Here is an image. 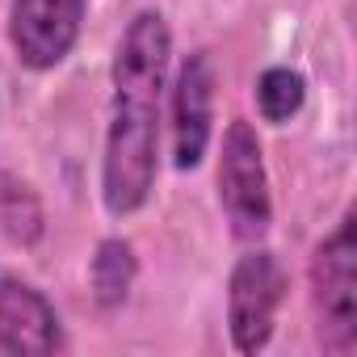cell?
<instances>
[{
    "instance_id": "6",
    "label": "cell",
    "mask_w": 357,
    "mask_h": 357,
    "mask_svg": "<svg viewBox=\"0 0 357 357\" xmlns=\"http://www.w3.org/2000/svg\"><path fill=\"white\" fill-rule=\"evenodd\" d=\"M89 0H9V47L26 72H55L80 43Z\"/></svg>"
},
{
    "instance_id": "10",
    "label": "cell",
    "mask_w": 357,
    "mask_h": 357,
    "mask_svg": "<svg viewBox=\"0 0 357 357\" xmlns=\"http://www.w3.org/2000/svg\"><path fill=\"white\" fill-rule=\"evenodd\" d=\"M252 97H257V114H261L265 122L282 126V122H290V118L307 105V80H303L298 68L273 63V68H265V72L257 76Z\"/></svg>"
},
{
    "instance_id": "3",
    "label": "cell",
    "mask_w": 357,
    "mask_h": 357,
    "mask_svg": "<svg viewBox=\"0 0 357 357\" xmlns=\"http://www.w3.org/2000/svg\"><path fill=\"white\" fill-rule=\"evenodd\" d=\"M219 211L240 244H261L273 227V194H269V168L265 147L252 122L231 118L219 143Z\"/></svg>"
},
{
    "instance_id": "9",
    "label": "cell",
    "mask_w": 357,
    "mask_h": 357,
    "mask_svg": "<svg viewBox=\"0 0 357 357\" xmlns=\"http://www.w3.org/2000/svg\"><path fill=\"white\" fill-rule=\"evenodd\" d=\"M0 231L17 248H34L47 236V215L30 181L17 172H0Z\"/></svg>"
},
{
    "instance_id": "8",
    "label": "cell",
    "mask_w": 357,
    "mask_h": 357,
    "mask_svg": "<svg viewBox=\"0 0 357 357\" xmlns=\"http://www.w3.org/2000/svg\"><path fill=\"white\" fill-rule=\"evenodd\" d=\"M139 282V257L126 236H105L89 261V290L101 311H118Z\"/></svg>"
},
{
    "instance_id": "5",
    "label": "cell",
    "mask_w": 357,
    "mask_h": 357,
    "mask_svg": "<svg viewBox=\"0 0 357 357\" xmlns=\"http://www.w3.org/2000/svg\"><path fill=\"white\" fill-rule=\"evenodd\" d=\"M215 89H219V72L211 51H190L176 63L168 89V139H172V164L181 172L206 160L215 135Z\"/></svg>"
},
{
    "instance_id": "2",
    "label": "cell",
    "mask_w": 357,
    "mask_h": 357,
    "mask_svg": "<svg viewBox=\"0 0 357 357\" xmlns=\"http://www.w3.org/2000/svg\"><path fill=\"white\" fill-rule=\"evenodd\" d=\"M315 344L332 357L357 349V211L349 206L336 227L315 244L307 265Z\"/></svg>"
},
{
    "instance_id": "1",
    "label": "cell",
    "mask_w": 357,
    "mask_h": 357,
    "mask_svg": "<svg viewBox=\"0 0 357 357\" xmlns=\"http://www.w3.org/2000/svg\"><path fill=\"white\" fill-rule=\"evenodd\" d=\"M168 68H172V26L160 9H139L126 22L109 63L101 206L114 219L139 215L155 194Z\"/></svg>"
},
{
    "instance_id": "4",
    "label": "cell",
    "mask_w": 357,
    "mask_h": 357,
    "mask_svg": "<svg viewBox=\"0 0 357 357\" xmlns=\"http://www.w3.org/2000/svg\"><path fill=\"white\" fill-rule=\"evenodd\" d=\"M282 298H286V269L278 252L252 244L231 265V278H227V336L236 353L252 357L269 349Z\"/></svg>"
},
{
    "instance_id": "7",
    "label": "cell",
    "mask_w": 357,
    "mask_h": 357,
    "mask_svg": "<svg viewBox=\"0 0 357 357\" xmlns=\"http://www.w3.org/2000/svg\"><path fill=\"white\" fill-rule=\"evenodd\" d=\"M68 332L55 303L26 278H0V353L9 357H47L63 353Z\"/></svg>"
}]
</instances>
